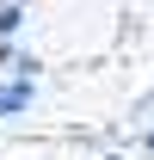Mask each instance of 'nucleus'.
<instances>
[{"label": "nucleus", "mask_w": 154, "mask_h": 160, "mask_svg": "<svg viewBox=\"0 0 154 160\" xmlns=\"http://www.w3.org/2000/svg\"><path fill=\"white\" fill-rule=\"evenodd\" d=\"M31 99H37V74H6L0 80V117L31 111Z\"/></svg>", "instance_id": "f257e3e1"}, {"label": "nucleus", "mask_w": 154, "mask_h": 160, "mask_svg": "<svg viewBox=\"0 0 154 160\" xmlns=\"http://www.w3.org/2000/svg\"><path fill=\"white\" fill-rule=\"evenodd\" d=\"M25 12H31L25 0H0V37H19V31H25Z\"/></svg>", "instance_id": "f03ea898"}, {"label": "nucleus", "mask_w": 154, "mask_h": 160, "mask_svg": "<svg viewBox=\"0 0 154 160\" xmlns=\"http://www.w3.org/2000/svg\"><path fill=\"white\" fill-rule=\"evenodd\" d=\"M0 68H19V49H13V37H0Z\"/></svg>", "instance_id": "7ed1b4c3"}, {"label": "nucleus", "mask_w": 154, "mask_h": 160, "mask_svg": "<svg viewBox=\"0 0 154 160\" xmlns=\"http://www.w3.org/2000/svg\"><path fill=\"white\" fill-rule=\"evenodd\" d=\"M142 148H148V154H154V129H148V136H142Z\"/></svg>", "instance_id": "20e7f679"}, {"label": "nucleus", "mask_w": 154, "mask_h": 160, "mask_svg": "<svg viewBox=\"0 0 154 160\" xmlns=\"http://www.w3.org/2000/svg\"><path fill=\"white\" fill-rule=\"evenodd\" d=\"M105 160H123V154H105Z\"/></svg>", "instance_id": "39448f33"}]
</instances>
